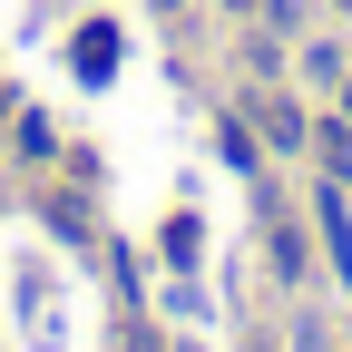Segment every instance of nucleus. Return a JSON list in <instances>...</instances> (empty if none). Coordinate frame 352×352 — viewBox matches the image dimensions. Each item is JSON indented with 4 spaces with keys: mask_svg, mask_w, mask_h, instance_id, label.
<instances>
[{
    "mask_svg": "<svg viewBox=\"0 0 352 352\" xmlns=\"http://www.w3.org/2000/svg\"><path fill=\"white\" fill-rule=\"evenodd\" d=\"M342 10H352V0H342Z\"/></svg>",
    "mask_w": 352,
    "mask_h": 352,
    "instance_id": "39448f33",
    "label": "nucleus"
},
{
    "mask_svg": "<svg viewBox=\"0 0 352 352\" xmlns=\"http://www.w3.org/2000/svg\"><path fill=\"white\" fill-rule=\"evenodd\" d=\"M226 10H254V0H226Z\"/></svg>",
    "mask_w": 352,
    "mask_h": 352,
    "instance_id": "7ed1b4c3",
    "label": "nucleus"
},
{
    "mask_svg": "<svg viewBox=\"0 0 352 352\" xmlns=\"http://www.w3.org/2000/svg\"><path fill=\"white\" fill-rule=\"evenodd\" d=\"M314 147H323L333 176H352V127H314Z\"/></svg>",
    "mask_w": 352,
    "mask_h": 352,
    "instance_id": "f03ea898",
    "label": "nucleus"
},
{
    "mask_svg": "<svg viewBox=\"0 0 352 352\" xmlns=\"http://www.w3.org/2000/svg\"><path fill=\"white\" fill-rule=\"evenodd\" d=\"M342 118H352V108H342Z\"/></svg>",
    "mask_w": 352,
    "mask_h": 352,
    "instance_id": "423d86ee",
    "label": "nucleus"
},
{
    "mask_svg": "<svg viewBox=\"0 0 352 352\" xmlns=\"http://www.w3.org/2000/svg\"><path fill=\"white\" fill-rule=\"evenodd\" d=\"M157 10H176V0H157Z\"/></svg>",
    "mask_w": 352,
    "mask_h": 352,
    "instance_id": "20e7f679",
    "label": "nucleus"
},
{
    "mask_svg": "<svg viewBox=\"0 0 352 352\" xmlns=\"http://www.w3.org/2000/svg\"><path fill=\"white\" fill-rule=\"evenodd\" d=\"M78 69H88V78H108V69H118V39H108V30H88V39H78Z\"/></svg>",
    "mask_w": 352,
    "mask_h": 352,
    "instance_id": "f257e3e1",
    "label": "nucleus"
}]
</instances>
